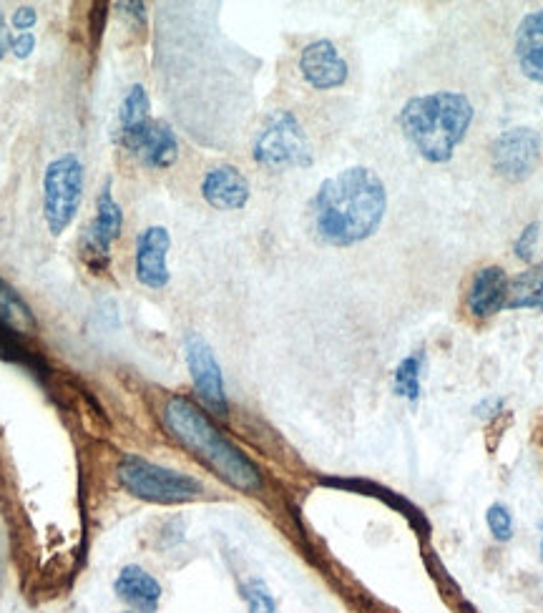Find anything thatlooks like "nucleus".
Wrapping results in <instances>:
<instances>
[{"instance_id":"cd10ccee","label":"nucleus","mask_w":543,"mask_h":613,"mask_svg":"<svg viewBox=\"0 0 543 613\" xmlns=\"http://www.w3.org/2000/svg\"><path fill=\"white\" fill-rule=\"evenodd\" d=\"M541 531H543V526H541ZM541 558H543V536H541Z\"/></svg>"},{"instance_id":"f257e3e1","label":"nucleus","mask_w":543,"mask_h":613,"mask_svg":"<svg viewBox=\"0 0 543 613\" xmlns=\"http://www.w3.org/2000/svg\"><path fill=\"white\" fill-rule=\"evenodd\" d=\"M388 209L385 184L375 171L350 166L320 184L312 199V227L330 247L365 242L380 227Z\"/></svg>"},{"instance_id":"39448f33","label":"nucleus","mask_w":543,"mask_h":613,"mask_svg":"<svg viewBox=\"0 0 543 613\" xmlns=\"http://www.w3.org/2000/svg\"><path fill=\"white\" fill-rule=\"evenodd\" d=\"M254 161L264 169L285 171L312 164L310 139L290 111H277L264 121L254 141Z\"/></svg>"},{"instance_id":"9d476101","label":"nucleus","mask_w":543,"mask_h":613,"mask_svg":"<svg viewBox=\"0 0 543 613\" xmlns=\"http://www.w3.org/2000/svg\"><path fill=\"white\" fill-rule=\"evenodd\" d=\"M116 141L139 156L141 164L151 166V169H169L179 159V141H176L174 131L161 121H149L141 129L129 131V134H116Z\"/></svg>"},{"instance_id":"393cba45","label":"nucleus","mask_w":543,"mask_h":613,"mask_svg":"<svg viewBox=\"0 0 543 613\" xmlns=\"http://www.w3.org/2000/svg\"><path fill=\"white\" fill-rule=\"evenodd\" d=\"M36 21H38V13L33 11L31 6H23L13 13V28H16V31L31 33V28L36 26Z\"/></svg>"},{"instance_id":"9b49d317","label":"nucleus","mask_w":543,"mask_h":613,"mask_svg":"<svg viewBox=\"0 0 543 613\" xmlns=\"http://www.w3.org/2000/svg\"><path fill=\"white\" fill-rule=\"evenodd\" d=\"M171 237L164 227H146L136 239V279L149 289H164L169 284Z\"/></svg>"},{"instance_id":"6ab92c4d","label":"nucleus","mask_w":543,"mask_h":613,"mask_svg":"<svg viewBox=\"0 0 543 613\" xmlns=\"http://www.w3.org/2000/svg\"><path fill=\"white\" fill-rule=\"evenodd\" d=\"M151 104H149V93H146L144 86H134L121 101L119 109V131L116 134H129V131L141 129L151 121L149 116Z\"/></svg>"},{"instance_id":"20e7f679","label":"nucleus","mask_w":543,"mask_h":613,"mask_svg":"<svg viewBox=\"0 0 543 613\" xmlns=\"http://www.w3.org/2000/svg\"><path fill=\"white\" fill-rule=\"evenodd\" d=\"M116 480L126 493L146 500V503L179 505L204 495L202 480L179 473V470L164 468V465L149 463L139 455H124V460L116 468Z\"/></svg>"},{"instance_id":"7ed1b4c3","label":"nucleus","mask_w":543,"mask_h":613,"mask_svg":"<svg viewBox=\"0 0 543 613\" xmlns=\"http://www.w3.org/2000/svg\"><path fill=\"white\" fill-rule=\"evenodd\" d=\"M473 106L463 93L435 91L410 98L400 111V126L425 161L443 164L466 139Z\"/></svg>"},{"instance_id":"f03ea898","label":"nucleus","mask_w":543,"mask_h":613,"mask_svg":"<svg viewBox=\"0 0 543 613\" xmlns=\"http://www.w3.org/2000/svg\"><path fill=\"white\" fill-rule=\"evenodd\" d=\"M164 423L169 433L189 453L197 455L204 465L214 470L224 483L242 493H257L262 488L259 468L232 443L222 430L187 397L174 395L164 405Z\"/></svg>"},{"instance_id":"4be33fe9","label":"nucleus","mask_w":543,"mask_h":613,"mask_svg":"<svg viewBox=\"0 0 543 613\" xmlns=\"http://www.w3.org/2000/svg\"><path fill=\"white\" fill-rule=\"evenodd\" d=\"M486 521H488V528H491V533H493V538H496V541H511L513 518H511V513H508L506 505L493 503L486 513Z\"/></svg>"},{"instance_id":"a878e982","label":"nucleus","mask_w":543,"mask_h":613,"mask_svg":"<svg viewBox=\"0 0 543 613\" xmlns=\"http://www.w3.org/2000/svg\"><path fill=\"white\" fill-rule=\"evenodd\" d=\"M501 407H503V400H501V397H488L486 402H481V405L476 407V415H478V418L491 420L493 415L501 413Z\"/></svg>"},{"instance_id":"6e6552de","label":"nucleus","mask_w":543,"mask_h":613,"mask_svg":"<svg viewBox=\"0 0 543 613\" xmlns=\"http://www.w3.org/2000/svg\"><path fill=\"white\" fill-rule=\"evenodd\" d=\"M541 159V139L531 129H511L491 146V164L503 179L523 181L536 171Z\"/></svg>"},{"instance_id":"2eb2a0df","label":"nucleus","mask_w":543,"mask_h":613,"mask_svg":"<svg viewBox=\"0 0 543 613\" xmlns=\"http://www.w3.org/2000/svg\"><path fill=\"white\" fill-rule=\"evenodd\" d=\"M508 282L506 272L501 267H486L473 277L471 292H468V310L478 320L493 317L501 312L508 302Z\"/></svg>"},{"instance_id":"b1692460","label":"nucleus","mask_w":543,"mask_h":613,"mask_svg":"<svg viewBox=\"0 0 543 613\" xmlns=\"http://www.w3.org/2000/svg\"><path fill=\"white\" fill-rule=\"evenodd\" d=\"M538 239V224H531V227H526V232L521 234V239L516 242V254L521 259H531L533 254V244H536Z\"/></svg>"},{"instance_id":"aec40b11","label":"nucleus","mask_w":543,"mask_h":613,"mask_svg":"<svg viewBox=\"0 0 543 613\" xmlns=\"http://www.w3.org/2000/svg\"><path fill=\"white\" fill-rule=\"evenodd\" d=\"M420 370H423V355H410L395 370V392L415 402L420 397Z\"/></svg>"},{"instance_id":"412c9836","label":"nucleus","mask_w":543,"mask_h":613,"mask_svg":"<svg viewBox=\"0 0 543 613\" xmlns=\"http://www.w3.org/2000/svg\"><path fill=\"white\" fill-rule=\"evenodd\" d=\"M244 598L249 603V613H277L275 596L269 593L267 583L259 581V578L244 583Z\"/></svg>"},{"instance_id":"bb28decb","label":"nucleus","mask_w":543,"mask_h":613,"mask_svg":"<svg viewBox=\"0 0 543 613\" xmlns=\"http://www.w3.org/2000/svg\"><path fill=\"white\" fill-rule=\"evenodd\" d=\"M11 41H13V36L6 28V18H3V13H0V58L6 56V51L11 48Z\"/></svg>"},{"instance_id":"f3484780","label":"nucleus","mask_w":543,"mask_h":613,"mask_svg":"<svg viewBox=\"0 0 543 613\" xmlns=\"http://www.w3.org/2000/svg\"><path fill=\"white\" fill-rule=\"evenodd\" d=\"M0 325L13 332H21V335L36 330V317H33L31 307L3 279H0Z\"/></svg>"},{"instance_id":"c85d7f7f","label":"nucleus","mask_w":543,"mask_h":613,"mask_svg":"<svg viewBox=\"0 0 543 613\" xmlns=\"http://www.w3.org/2000/svg\"><path fill=\"white\" fill-rule=\"evenodd\" d=\"M119 613H134V611H119Z\"/></svg>"},{"instance_id":"f8f14e48","label":"nucleus","mask_w":543,"mask_h":613,"mask_svg":"<svg viewBox=\"0 0 543 613\" xmlns=\"http://www.w3.org/2000/svg\"><path fill=\"white\" fill-rule=\"evenodd\" d=\"M302 78L317 91H330L347 81V63L332 41H312L300 56Z\"/></svg>"},{"instance_id":"4468645a","label":"nucleus","mask_w":543,"mask_h":613,"mask_svg":"<svg viewBox=\"0 0 543 613\" xmlns=\"http://www.w3.org/2000/svg\"><path fill=\"white\" fill-rule=\"evenodd\" d=\"M114 593L136 613H156L161 603V583L141 566H124L114 581Z\"/></svg>"},{"instance_id":"dca6fc26","label":"nucleus","mask_w":543,"mask_h":613,"mask_svg":"<svg viewBox=\"0 0 543 613\" xmlns=\"http://www.w3.org/2000/svg\"><path fill=\"white\" fill-rule=\"evenodd\" d=\"M516 58L531 81L543 83V11L531 13L518 26Z\"/></svg>"},{"instance_id":"ddd939ff","label":"nucleus","mask_w":543,"mask_h":613,"mask_svg":"<svg viewBox=\"0 0 543 613\" xmlns=\"http://www.w3.org/2000/svg\"><path fill=\"white\" fill-rule=\"evenodd\" d=\"M202 196L207 199L209 207L222 209V212H237V209L247 207L249 181L234 166H217L204 176Z\"/></svg>"},{"instance_id":"0eeeda50","label":"nucleus","mask_w":543,"mask_h":613,"mask_svg":"<svg viewBox=\"0 0 543 613\" xmlns=\"http://www.w3.org/2000/svg\"><path fill=\"white\" fill-rule=\"evenodd\" d=\"M121 227H124V212L111 196V181H106L104 189L99 194V204H96V217L91 227L83 232L81 237V254L91 267L99 272L109 264L111 259V244L119 239Z\"/></svg>"},{"instance_id":"423d86ee","label":"nucleus","mask_w":543,"mask_h":613,"mask_svg":"<svg viewBox=\"0 0 543 613\" xmlns=\"http://www.w3.org/2000/svg\"><path fill=\"white\" fill-rule=\"evenodd\" d=\"M83 166L73 154H63L48 164L43 176V214L51 234H63L81 207Z\"/></svg>"},{"instance_id":"1a4fd4ad","label":"nucleus","mask_w":543,"mask_h":613,"mask_svg":"<svg viewBox=\"0 0 543 613\" xmlns=\"http://www.w3.org/2000/svg\"><path fill=\"white\" fill-rule=\"evenodd\" d=\"M184 352H187V365L189 372H192L194 387H197L204 405H207L212 413L227 415L222 367H219L209 342L204 340L202 335H197V332H189L187 340H184Z\"/></svg>"},{"instance_id":"5701e85b","label":"nucleus","mask_w":543,"mask_h":613,"mask_svg":"<svg viewBox=\"0 0 543 613\" xmlns=\"http://www.w3.org/2000/svg\"><path fill=\"white\" fill-rule=\"evenodd\" d=\"M36 48V36L33 33H18L11 41V51L16 58H28Z\"/></svg>"},{"instance_id":"a211bd4d","label":"nucleus","mask_w":543,"mask_h":613,"mask_svg":"<svg viewBox=\"0 0 543 613\" xmlns=\"http://www.w3.org/2000/svg\"><path fill=\"white\" fill-rule=\"evenodd\" d=\"M508 310H523V307H538L543 310V267L528 269L518 274L508 287Z\"/></svg>"}]
</instances>
